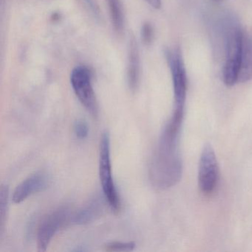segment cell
I'll use <instances>...</instances> for the list:
<instances>
[{"instance_id":"cell-1","label":"cell","mask_w":252,"mask_h":252,"mask_svg":"<svg viewBox=\"0 0 252 252\" xmlns=\"http://www.w3.org/2000/svg\"><path fill=\"white\" fill-rule=\"evenodd\" d=\"M183 120L172 116L160 134L150 164V177L155 188L166 190L176 185L183 174L179 138Z\"/></svg>"},{"instance_id":"cell-2","label":"cell","mask_w":252,"mask_h":252,"mask_svg":"<svg viewBox=\"0 0 252 252\" xmlns=\"http://www.w3.org/2000/svg\"><path fill=\"white\" fill-rule=\"evenodd\" d=\"M244 32L238 23L229 20L225 27V63L222 68V81L227 87L238 83Z\"/></svg>"},{"instance_id":"cell-3","label":"cell","mask_w":252,"mask_h":252,"mask_svg":"<svg viewBox=\"0 0 252 252\" xmlns=\"http://www.w3.org/2000/svg\"><path fill=\"white\" fill-rule=\"evenodd\" d=\"M99 177L102 186L103 192L109 206L114 213H119L122 204L112 175L110 138L107 132L103 133L100 143Z\"/></svg>"},{"instance_id":"cell-4","label":"cell","mask_w":252,"mask_h":252,"mask_svg":"<svg viewBox=\"0 0 252 252\" xmlns=\"http://www.w3.org/2000/svg\"><path fill=\"white\" fill-rule=\"evenodd\" d=\"M72 88L82 105L92 116H97L98 102L92 85V74L85 66H78L70 74Z\"/></svg>"},{"instance_id":"cell-5","label":"cell","mask_w":252,"mask_h":252,"mask_svg":"<svg viewBox=\"0 0 252 252\" xmlns=\"http://www.w3.org/2000/svg\"><path fill=\"white\" fill-rule=\"evenodd\" d=\"M165 54L172 74L175 99L174 108L184 109L187 97V77L181 51L178 48L167 50Z\"/></svg>"},{"instance_id":"cell-6","label":"cell","mask_w":252,"mask_h":252,"mask_svg":"<svg viewBox=\"0 0 252 252\" xmlns=\"http://www.w3.org/2000/svg\"><path fill=\"white\" fill-rule=\"evenodd\" d=\"M219 179V166L215 150L210 144L203 147L199 160L198 184L202 192L211 194Z\"/></svg>"},{"instance_id":"cell-7","label":"cell","mask_w":252,"mask_h":252,"mask_svg":"<svg viewBox=\"0 0 252 252\" xmlns=\"http://www.w3.org/2000/svg\"><path fill=\"white\" fill-rule=\"evenodd\" d=\"M69 210L67 208H60L45 217L39 224L37 231V247L39 252H45L56 233L67 222Z\"/></svg>"},{"instance_id":"cell-8","label":"cell","mask_w":252,"mask_h":252,"mask_svg":"<svg viewBox=\"0 0 252 252\" xmlns=\"http://www.w3.org/2000/svg\"><path fill=\"white\" fill-rule=\"evenodd\" d=\"M49 179L45 174L37 172L31 175L17 186L13 194V201L20 203L34 193L43 191L48 187Z\"/></svg>"},{"instance_id":"cell-9","label":"cell","mask_w":252,"mask_h":252,"mask_svg":"<svg viewBox=\"0 0 252 252\" xmlns=\"http://www.w3.org/2000/svg\"><path fill=\"white\" fill-rule=\"evenodd\" d=\"M140 79V58L138 45L134 37L129 41L128 53L127 80L131 91L138 88Z\"/></svg>"},{"instance_id":"cell-10","label":"cell","mask_w":252,"mask_h":252,"mask_svg":"<svg viewBox=\"0 0 252 252\" xmlns=\"http://www.w3.org/2000/svg\"><path fill=\"white\" fill-rule=\"evenodd\" d=\"M252 80V36L244 33L242 47L241 61L238 82L245 83Z\"/></svg>"},{"instance_id":"cell-11","label":"cell","mask_w":252,"mask_h":252,"mask_svg":"<svg viewBox=\"0 0 252 252\" xmlns=\"http://www.w3.org/2000/svg\"><path fill=\"white\" fill-rule=\"evenodd\" d=\"M101 211V203L99 200H92L75 215L73 221L77 224L88 223L94 220Z\"/></svg>"},{"instance_id":"cell-12","label":"cell","mask_w":252,"mask_h":252,"mask_svg":"<svg viewBox=\"0 0 252 252\" xmlns=\"http://www.w3.org/2000/svg\"><path fill=\"white\" fill-rule=\"evenodd\" d=\"M107 2L113 28L121 34L124 30V13L121 0H107Z\"/></svg>"},{"instance_id":"cell-13","label":"cell","mask_w":252,"mask_h":252,"mask_svg":"<svg viewBox=\"0 0 252 252\" xmlns=\"http://www.w3.org/2000/svg\"><path fill=\"white\" fill-rule=\"evenodd\" d=\"M8 196L9 188L7 185H2L0 189V231L2 234L6 221L7 212H8Z\"/></svg>"},{"instance_id":"cell-14","label":"cell","mask_w":252,"mask_h":252,"mask_svg":"<svg viewBox=\"0 0 252 252\" xmlns=\"http://www.w3.org/2000/svg\"><path fill=\"white\" fill-rule=\"evenodd\" d=\"M135 248V243L132 242H112L104 246V250L107 252H130Z\"/></svg>"},{"instance_id":"cell-15","label":"cell","mask_w":252,"mask_h":252,"mask_svg":"<svg viewBox=\"0 0 252 252\" xmlns=\"http://www.w3.org/2000/svg\"><path fill=\"white\" fill-rule=\"evenodd\" d=\"M75 135L79 139H85L88 137L89 129L86 122L83 120H77L73 126Z\"/></svg>"},{"instance_id":"cell-16","label":"cell","mask_w":252,"mask_h":252,"mask_svg":"<svg viewBox=\"0 0 252 252\" xmlns=\"http://www.w3.org/2000/svg\"><path fill=\"white\" fill-rule=\"evenodd\" d=\"M141 36H142V40L144 44L150 45L152 43L153 38H154V30L150 23H147L143 26L142 30H141Z\"/></svg>"},{"instance_id":"cell-17","label":"cell","mask_w":252,"mask_h":252,"mask_svg":"<svg viewBox=\"0 0 252 252\" xmlns=\"http://www.w3.org/2000/svg\"><path fill=\"white\" fill-rule=\"evenodd\" d=\"M146 2L156 9H159L161 7V0H145Z\"/></svg>"},{"instance_id":"cell-18","label":"cell","mask_w":252,"mask_h":252,"mask_svg":"<svg viewBox=\"0 0 252 252\" xmlns=\"http://www.w3.org/2000/svg\"><path fill=\"white\" fill-rule=\"evenodd\" d=\"M215 1H216V2H219V1H221V0H215Z\"/></svg>"}]
</instances>
